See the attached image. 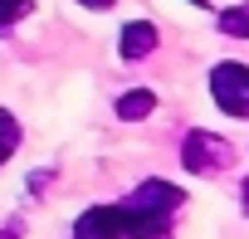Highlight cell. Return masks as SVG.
<instances>
[{"mask_svg":"<svg viewBox=\"0 0 249 239\" xmlns=\"http://www.w3.org/2000/svg\"><path fill=\"white\" fill-rule=\"evenodd\" d=\"M215 25H220V34H230V39H249V0H244V5L220 10V15H215Z\"/></svg>","mask_w":249,"mask_h":239,"instance_id":"cell-8","label":"cell"},{"mask_svg":"<svg viewBox=\"0 0 249 239\" xmlns=\"http://www.w3.org/2000/svg\"><path fill=\"white\" fill-rule=\"evenodd\" d=\"M210 98L225 117H239V122H249V64L239 59H220L210 68Z\"/></svg>","mask_w":249,"mask_h":239,"instance_id":"cell-1","label":"cell"},{"mask_svg":"<svg viewBox=\"0 0 249 239\" xmlns=\"http://www.w3.org/2000/svg\"><path fill=\"white\" fill-rule=\"evenodd\" d=\"M30 10H35V0H0V34H10Z\"/></svg>","mask_w":249,"mask_h":239,"instance_id":"cell-9","label":"cell"},{"mask_svg":"<svg viewBox=\"0 0 249 239\" xmlns=\"http://www.w3.org/2000/svg\"><path fill=\"white\" fill-rule=\"evenodd\" d=\"M157 44H161V34H157L152 20H127L122 34H117V54L122 59H147V54H157Z\"/></svg>","mask_w":249,"mask_h":239,"instance_id":"cell-5","label":"cell"},{"mask_svg":"<svg viewBox=\"0 0 249 239\" xmlns=\"http://www.w3.org/2000/svg\"><path fill=\"white\" fill-rule=\"evenodd\" d=\"M78 5H88V10H107V5H117V0H78Z\"/></svg>","mask_w":249,"mask_h":239,"instance_id":"cell-10","label":"cell"},{"mask_svg":"<svg viewBox=\"0 0 249 239\" xmlns=\"http://www.w3.org/2000/svg\"><path fill=\"white\" fill-rule=\"evenodd\" d=\"M186 5H205V0H186Z\"/></svg>","mask_w":249,"mask_h":239,"instance_id":"cell-12","label":"cell"},{"mask_svg":"<svg viewBox=\"0 0 249 239\" xmlns=\"http://www.w3.org/2000/svg\"><path fill=\"white\" fill-rule=\"evenodd\" d=\"M239 200H244V210H249V176H244V186H239Z\"/></svg>","mask_w":249,"mask_h":239,"instance_id":"cell-11","label":"cell"},{"mask_svg":"<svg viewBox=\"0 0 249 239\" xmlns=\"http://www.w3.org/2000/svg\"><path fill=\"white\" fill-rule=\"evenodd\" d=\"M152 107H157L152 88H132V93L117 98V117H122V122H142V117H152Z\"/></svg>","mask_w":249,"mask_h":239,"instance_id":"cell-6","label":"cell"},{"mask_svg":"<svg viewBox=\"0 0 249 239\" xmlns=\"http://www.w3.org/2000/svg\"><path fill=\"white\" fill-rule=\"evenodd\" d=\"M234 161V147L225 142V137H215V132H186V147H181V166L191 171V176H215V171H225Z\"/></svg>","mask_w":249,"mask_h":239,"instance_id":"cell-2","label":"cell"},{"mask_svg":"<svg viewBox=\"0 0 249 239\" xmlns=\"http://www.w3.org/2000/svg\"><path fill=\"white\" fill-rule=\"evenodd\" d=\"M127 205H132V210H142V215L171 220V215L186 205V190H181V186H171V181H161V176H147V181L127 195Z\"/></svg>","mask_w":249,"mask_h":239,"instance_id":"cell-3","label":"cell"},{"mask_svg":"<svg viewBox=\"0 0 249 239\" xmlns=\"http://www.w3.org/2000/svg\"><path fill=\"white\" fill-rule=\"evenodd\" d=\"M20 142H25V132H20V117H15L10 107H0V166H5V161L20 152Z\"/></svg>","mask_w":249,"mask_h":239,"instance_id":"cell-7","label":"cell"},{"mask_svg":"<svg viewBox=\"0 0 249 239\" xmlns=\"http://www.w3.org/2000/svg\"><path fill=\"white\" fill-rule=\"evenodd\" d=\"M73 239H127V229H122V210L117 205H93L78 215L73 224Z\"/></svg>","mask_w":249,"mask_h":239,"instance_id":"cell-4","label":"cell"}]
</instances>
